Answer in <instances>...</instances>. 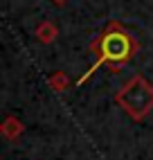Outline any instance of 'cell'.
<instances>
[{
    "label": "cell",
    "mask_w": 153,
    "mask_h": 160,
    "mask_svg": "<svg viewBox=\"0 0 153 160\" xmlns=\"http://www.w3.org/2000/svg\"><path fill=\"white\" fill-rule=\"evenodd\" d=\"M88 52L95 54V63L79 77L76 86H83L101 66H108L113 72H117L119 68H124L126 63L140 52V43H137L135 36H131L128 32L122 27L119 20H111V23L104 27L101 34L88 45Z\"/></svg>",
    "instance_id": "1"
},
{
    "label": "cell",
    "mask_w": 153,
    "mask_h": 160,
    "mask_svg": "<svg viewBox=\"0 0 153 160\" xmlns=\"http://www.w3.org/2000/svg\"><path fill=\"white\" fill-rule=\"evenodd\" d=\"M115 104L133 122H142L153 113V83L144 74H135L115 92Z\"/></svg>",
    "instance_id": "2"
},
{
    "label": "cell",
    "mask_w": 153,
    "mask_h": 160,
    "mask_svg": "<svg viewBox=\"0 0 153 160\" xmlns=\"http://www.w3.org/2000/svg\"><path fill=\"white\" fill-rule=\"evenodd\" d=\"M34 34H36V41H38V43L50 45V43H54V41H57V36H59V27L54 25L52 20H43V23L36 25Z\"/></svg>",
    "instance_id": "3"
},
{
    "label": "cell",
    "mask_w": 153,
    "mask_h": 160,
    "mask_svg": "<svg viewBox=\"0 0 153 160\" xmlns=\"http://www.w3.org/2000/svg\"><path fill=\"white\" fill-rule=\"evenodd\" d=\"M0 131H2V135L7 138V140H18V138L23 135L25 126H23V122H20L16 115H7L2 126H0Z\"/></svg>",
    "instance_id": "4"
},
{
    "label": "cell",
    "mask_w": 153,
    "mask_h": 160,
    "mask_svg": "<svg viewBox=\"0 0 153 160\" xmlns=\"http://www.w3.org/2000/svg\"><path fill=\"white\" fill-rule=\"evenodd\" d=\"M47 86H50L54 92H63V90H68V86H70V77H68L63 70H57L54 74H50Z\"/></svg>",
    "instance_id": "5"
},
{
    "label": "cell",
    "mask_w": 153,
    "mask_h": 160,
    "mask_svg": "<svg viewBox=\"0 0 153 160\" xmlns=\"http://www.w3.org/2000/svg\"><path fill=\"white\" fill-rule=\"evenodd\" d=\"M52 2H54V5H57V7H63L65 2H68V0H52Z\"/></svg>",
    "instance_id": "6"
}]
</instances>
